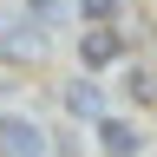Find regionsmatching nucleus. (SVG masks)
Segmentation results:
<instances>
[{
    "mask_svg": "<svg viewBox=\"0 0 157 157\" xmlns=\"http://www.w3.org/2000/svg\"><path fill=\"white\" fill-rule=\"evenodd\" d=\"M98 151H105V157H137V151H144V131H137L131 124V118H98Z\"/></svg>",
    "mask_w": 157,
    "mask_h": 157,
    "instance_id": "obj_4",
    "label": "nucleus"
},
{
    "mask_svg": "<svg viewBox=\"0 0 157 157\" xmlns=\"http://www.w3.org/2000/svg\"><path fill=\"white\" fill-rule=\"evenodd\" d=\"M124 92L137 98V105H157V72L137 66V59H124Z\"/></svg>",
    "mask_w": 157,
    "mask_h": 157,
    "instance_id": "obj_5",
    "label": "nucleus"
},
{
    "mask_svg": "<svg viewBox=\"0 0 157 157\" xmlns=\"http://www.w3.org/2000/svg\"><path fill=\"white\" fill-rule=\"evenodd\" d=\"M78 13H85L92 26H111V13H118V0H78Z\"/></svg>",
    "mask_w": 157,
    "mask_h": 157,
    "instance_id": "obj_8",
    "label": "nucleus"
},
{
    "mask_svg": "<svg viewBox=\"0 0 157 157\" xmlns=\"http://www.w3.org/2000/svg\"><path fill=\"white\" fill-rule=\"evenodd\" d=\"M118 59H124V33H118V26H85L78 66H85V72H105V66H118Z\"/></svg>",
    "mask_w": 157,
    "mask_h": 157,
    "instance_id": "obj_2",
    "label": "nucleus"
},
{
    "mask_svg": "<svg viewBox=\"0 0 157 157\" xmlns=\"http://www.w3.org/2000/svg\"><path fill=\"white\" fill-rule=\"evenodd\" d=\"M20 13H26L33 26H59V20L72 13V0H20Z\"/></svg>",
    "mask_w": 157,
    "mask_h": 157,
    "instance_id": "obj_6",
    "label": "nucleus"
},
{
    "mask_svg": "<svg viewBox=\"0 0 157 157\" xmlns=\"http://www.w3.org/2000/svg\"><path fill=\"white\" fill-rule=\"evenodd\" d=\"M0 157H46V131L33 118H0Z\"/></svg>",
    "mask_w": 157,
    "mask_h": 157,
    "instance_id": "obj_3",
    "label": "nucleus"
},
{
    "mask_svg": "<svg viewBox=\"0 0 157 157\" xmlns=\"http://www.w3.org/2000/svg\"><path fill=\"white\" fill-rule=\"evenodd\" d=\"M46 52V26H33L26 13H0V59H13V66H26V59Z\"/></svg>",
    "mask_w": 157,
    "mask_h": 157,
    "instance_id": "obj_1",
    "label": "nucleus"
},
{
    "mask_svg": "<svg viewBox=\"0 0 157 157\" xmlns=\"http://www.w3.org/2000/svg\"><path fill=\"white\" fill-rule=\"evenodd\" d=\"M66 111H98V92H92V78H78V85H66Z\"/></svg>",
    "mask_w": 157,
    "mask_h": 157,
    "instance_id": "obj_7",
    "label": "nucleus"
}]
</instances>
